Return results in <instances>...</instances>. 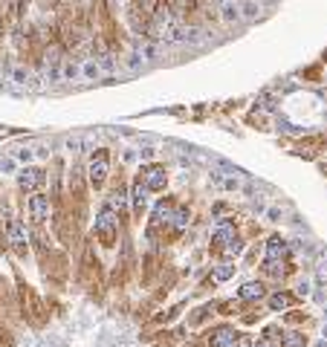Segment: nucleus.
I'll return each instance as SVG.
<instances>
[{
	"instance_id": "obj_1",
	"label": "nucleus",
	"mask_w": 327,
	"mask_h": 347,
	"mask_svg": "<svg viewBox=\"0 0 327 347\" xmlns=\"http://www.w3.org/2000/svg\"><path fill=\"white\" fill-rule=\"evenodd\" d=\"M96 234L107 246H113V237H116V220H113V205H102V211L96 217Z\"/></svg>"
},
{
	"instance_id": "obj_2",
	"label": "nucleus",
	"mask_w": 327,
	"mask_h": 347,
	"mask_svg": "<svg viewBox=\"0 0 327 347\" xmlns=\"http://www.w3.org/2000/svg\"><path fill=\"white\" fill-rule=\"evenodd\" d=\"M107 168H110L107 151H96V153H93V159H90V168H87L90 182H93L96 188H102V185H105V179H107Z\"/></svg>"
},
{
	"instance_id": "obj_3",
	"label": "nucleus",
	"mask_w": 327,
	"mask_h": 347,
	"mask_svg": "<svg viewBox=\"0 0 327 347\" xmlns=\"http://www.w3.org/2000/svg\"><path fill=\"white\" fill-rule=\"evenodd\" d=\"M44 179H46V174L41 168H23L20 171V177H18V182H20L23 191H35L38 185H44Z\"/></svg>"
},
{
	"instance_id": "obj_4",
	"label": "nucleus",
	"mask_w": 327,
	"mask_h": 347,
	"mask_svg": "<svg viewBox=\"0 0 327 347\" xmlns=\"http://www.w3.org/2000/svg\"><path fill=\"white\" fill-rule=\"evenodd\" d=\"M238 338L240 336L232 327H217V330H212V336H209V347H232Z\"/></svg>"
},
{
	"instance_id": "obj_5",
	"label": "nucleus",
	"mask_w": 327,
	"mask_h": 347,
	"mask_svg": "<svg viewBox=\"0 0 327 347\" xmlns=\"http://www.w3.org/2000/svg\"><path fill=\"white\" fill-rule=\"evenodd\" d=\"M29 214H32L35 223H46L49 220V200H46L44 194H35L29 200Z\"/></svg>"
},
{
	"instance_id": "obj_6",
	"label": "nucleus",
	"mask_w": 327,
	"mask_h": 347,
	"mask_svg": "<svg viewBox=\"0 0 327 347\" xmlns=\"http://www.w3.org/2000/svg\"><path fill=\"white\" fill-rule=\"evenodd\" d=\"M142 174H145V185H148L150 191H162V188H165V168L150 165V168H145Z\"/></svg>"
},
{
	"instance_id": "obj_7",
	"label": "nucleus",
	"mask_w": 327,
	"mask_h": 347,
	"mask_svg": "<svg viewBox=\"0 0 327 347\" xmlns=\"http://www.w3.org/2000/svg\"><path fill=\"white\" fill-rule=\"evenodd\" d=\"M148 191L150 188L148 185H142V179L133 185V191H131V200H133V211L136 214H142V208L148 205Z\"/></svg>"
},
{
	"instance_id": "obj_8",
	"label": "nucleus",
	"mask_w": 327,
	"mask_h": 347,
	"mask_svg": "<svg viewBox=\"0 0 327 347\" xmlns=\"http://www.w3.org/2000/svg\"><path fill=\"white\" fill-rule=\"evenodd\" d=\"M220 15H223L226 23H238V20H243V15H240V3H235V0H223Z\"/></svg>"
},
{
	"instance_id": "obj_9",
	"label": "nucleus",
	"mask_w": 327,
	"mask_h": 347,
	"mask_svg": "<svg viewBox=\"0 0 327 347\" xmlns=\"http://www.w3.org/2000/svg\"><path fill=\"white\" fill-rule=\"evenodd\" d=\"M240 301H258V298H264V286L258 284V281H249V284L240 286Z\"/></svg>"
},
{
	"instance_id": "obj_10",
	"label": "nucleus",
	"mask_w": 327,
	"mask_h": 347,
	"mask_svg": "<svg viewBox=\"0 0 327 347\" xmlns=\"http://www.w3.org/2000/svg\"><path fill=\"white\" fill-rule=\"evenodd\" d=\"M9 241L15 243L20 252L27 249V231H23V226H20L18 220H9Z\"/></svg>"
},
{
	"instance_id": "obj_11",
	"label": "nucleus",
	"mask_w": 327,
	"mask_h": 347,
	"mask_svg": "<svg viewBox=\"0 0 327 347\" xmlns=\"http://www.w3.org/2000/svg\"><path fill=\"white\" fill-rule=\"evenodd\" d=\"M284 255H287V243L281 237H272L266 243V260H284Z\"/></svg>"
},
{
	"instance_id": "obj_12",
	"label": "nucleus",
	"mask_w": 327,
	"mask_h": 347,
	"mask_svg": "<svg viewBox=\"0 0 327 347\" xmlns=\"http://www.w3.org/2000/svg\"><path fill=\"white\" fill-rule=\"evenodd\" d=\"M240 15H243V20H258L261 3H258V0H243V3H240Z\"/></svg>"
},
{
	"instance_id": "obj_13",
	"label": "nucleus",
	"mask_w": 327,
	"mask_h": 347,
	"mask_svg": "<svg viewBox=\"0 0 327 347\" xmlns=\"http://www.w3.org/2000/svg\"><path fill=\"white\" fill-rule=\"evenodd\" d=\"M281 347H307V336L298 333V330H290L287 336H284V344Z\"/></svg>"
},
{
	"instance_id": "obj_14",
	"label": "nucleus",
	"mask_w": 327,
	"mask_h": 347,
	"mask_svg": "<svg viewBox=\"0 0 327 347\" xmlns=\"http://www.w3.org/2000/svg\"><path fill=\"white\" fill-rule=\"evenodd\" d=\"M154 220H157V223H171V220H174V208H171L168 203H159L157 211H154Z\"/></svg>"
},
{
	"instance_id": "obj_15",
	"label": "nucleus",
	"mask_w": 327,
	"mask_h": 347,
	"mask_svg": "<svg viewBox=\"0 0 327 347\" xmlns=\"http://www.w3.org/2000/svg\"><path fill=\"white\" fill-rule=\"evenodd\" d=\"M81 75L87 81H98L102 78V67H98L96 61H84V67H81Z\"/></svg>"
},
{
	"instance_id": "obj_16",
	"label": "nucleus",
	"mask_w": 327,
	"mask_h": 347,
	"mask_svg": "<svg viewBox=\"0 0 327 347\" xmlns=\"http://www.w3.org/2000/svg\"><path fill=\"white\" fill-rule=\"evenodd\" d=\"M139 52H142V58H145V61H159V46L157 44H145Z\"/></svg>"
},
{
	"instance_id": "obj_17",
	"label": "nucleus",
	"mask_w": 327,
	"mask_h": 347,
	"mask_svg": "<svg viewBox=\"0 0 327 347\" xmlns=\"http://www.w3.org/2000/svg\"><path fill=\"white\" fill-rule=\"evenodd\" d=\"M12 81H15L18 87H27V84H29V72L23 70V67H15V70H12Z\"/></svg>"
},
{
	"instance_id": "obj_18",
	"label": "nucleus",
	"mask_w": 327,
	"mask_h": 347,
	"mask_svg": "<svg viewBox=\"0 0 327 347\" xmlns=\"http://www.w3.org/2000/svg\"><path fill=\"white\" fill-rule=\"evenodd\" d=\"M269 307H272V310H284V307H290V295H284V292L272 295V298H269Z\"/></svg>"
},
{
	"instance_id": "obj_19",
	"label": "nucleus",
	"mask_w": 327,
	"mask_h": 347,
	"mask_svg": "<svg viewBox=\"0 0 327 347\" xmlns=\"http://www.w3.org/2000/svg\"><path fill=\"white\" fill-rule=\"evenodd\" d=\"M142 64H145V58H142V52H139V49L128 55V70H133V72H136V70H142Z\"/></svg>"
},
{
	"instance_id": "obj_20",
	"label": "nucleus",
	"mask_w": 327,
	"mask_h": 347,
	"mask_svg": "<svg viewBox=\"0 0 327 347\" xmlns=\"http://www.w3.org/2000/svg\"><path fill=\"white\" fill-rule=\"evenodd\" d=\"M174 226H177V229H186L188 226V208H177V211H174Z\"/></svg>"
},
{
	"instance_id": "obj_21",
	"label": "nucleus",
	"mask_w": 327,
	"mask_h": 347,
	"mask_svg": "<svg viewBox=\"0 0 327 347\" xmlns=\"http://www.w3.org/2000/svg\"><path fill=\"white\" fill-rule=\"evenodd\" d=\"M264 272L266 275H272V278H278L281 275V260H264Z\"/></svg>"
},
{
	"instance_id": "obj_22",
	"label": "nucleus",
	"mask_w": 327,
	"mask_h": 347,
	"mask_svg": "<svg viewBox=\"0 0 327 347\" xmlns=\"http://www.w3.org/2000/svg\"><path fill=\"white\" fill-rule=\"evenodd\" d=\"M232 272H235V266H232V263H220L214 275H217V281H226V278H232Z\"/></svg>"
},
{
	"instance_id": "obj_23",
	"label": "nucleus",
	"mask_w": 327,
	"mask_h": 347,
	"mask_svg": "<svg viewBox=\"0 0 327 347\" xmlns=\"http://www.w3.org/2000/svg\"><path fill=\"white\" fill-rule=\"evenodd\" d=\"M61 75H64L67 81H76V78L81 75V72H79V67H72V64H67V67L61 70Z\"/></svg>"
},
{
	"instance_id": "obj_24",
	"label": "nucleus",
	"mask_w": 327,
	"mask_h": 347,
	"mask_svg": "<svg viewBox=\"0 0 327 347\" xmlns=\"http://www.w3.org/2000/svg\"><path fill=\"white\" fill-rule=\"evenodd\" d=\"M203 32H200V29H186V44H200V41H203Z\"/></svg>"
},
{
	"instance_id": "obj_25",
	"label": "nucleus",
	"mask_w": 327,
	"mask_h": 347,
	"mask_svg": "<svg viewBox=\"0 0 327 347\" xmlns=\"http://www.w3.org/2000/svg\"><path fill=\"white\" fill-rule=\"evenodd\" d=\"M0 171H3V174H12V171H15V162H12L9 156H0Z\"/></svg>"
},
{
	"instance_id": "obj_26",
	"label": "nucleus",
	"mask_w": 327,
	"mask_h": 347,
	"mask_svg": "<svg viewBox=\"0 0 327 347\" xmlns=\"http://www.w3.org/2000/svg\"><path fill=\"white\" fill-rule=\"evenodd\" d=\"M240 249H243V246H240V241H238V237H235V241H232L229 246H226V252H229V255H238Z\"/></svg>"
},
{
	"instance_id": "obj_27",
	"label": "nucleus",
	"mask_w": 327,
	"mask_h": 347,
	"mask_svg": "<svg viewBox=\"0 0 327 347\" xmlns=\"http://www.w3.org/2000/svg\"><path fill=\"white\" fill-rule=\"evenodd\" d=\"M98 67H102V70H113V67H116V61H113V58H110V55H105V58H102V64H98Z\"/></svg>"
},
{
	"instance_id": "obj_28",
	"label": "nucleus",
	"mask_w": 327,
	"mask_h": 347,
	"mask_svg": "<svg viewBox=\"0 0 327 347\" xmlns=\"http://www.w3.org/2000/svg\"><path fill=\"white\" fill-rule=\"evenodd\" d=\"M18 159H20V162H29V159H32V151H29V148H20V151H18Z\"/></svg>"
},
{
	"instance_id": "obj_29",
	"label": "nucleus",
	"mask_w": 327,
	"mask_h": 347,
	"mask_svg": "<svg viewBox=\"0 0 327 347\" xmlns=\"http://www.w3.org/2000/svg\"><path fill=\"white\" fill-rule=\"evenodd\" d=\"M295 292H298V295H307V292H310V281H301V284L295 286Z\"/></svg>"
},
{
	"instance_id": "obj_30",
	"label": "nucleus",
	"mask_w": 327,
	"mask_h": 347,
	"mask_svg": "<svg viewBox=\"0 0 327 347\" xmlns=\"http://www.w3.org/2000/svg\"><path fill=\"white\" fill-rule=\"evenodd\" d=\"M266 217H269V220H281V211H278V208H269V211H266Z\"/></svg>"
},
{
	"instance_id": "obj_31",
	"label": "nucleus",
	"mask_w": 327,
	"mask_h": 347,
	"mask_svg": "<svg viewBox=\"0 0 327 347\" xmlns=\"http://www.w3.org/2000/svg\"><path fill=\"white\" fill-rule=\"evenodd\" d=\"M154 156V148H142V159H150Z\"/></svg>"
},
{
	"instance_id": "obj_32",
	"label": "nucleus",
	"mask_w": 327,
	"mask_h": 347,
	"mask_svg": "<svg viewBox=\"0 0 327 347\" xmlns=\"http://www.w3.org/2000/svg\"><path fill=\"white\" fill-rule=\"evenodd\" d=\"M232 347H252V344H249L246 338H238V341H235V344H232Z\"/></svg>"
},
{
	"instance_id": "obj_33",
	"label": "nucleus",
	"mask_w": 327,
	"mask_h": 347,
	"mask_svg": "<svg viewBox=\"0 0 327 347\" xmlns=\"http://www.w3.org/2000/svg\"><path fill=\"white\" fill-rule=\"evenodd\" d=\"M255 347H272V341H269V338H264V341H258Z\"/></svg>"
},
{
	"instance_id": "obj_34",
	"label": "nucleus",
	"mask_w": 327,
	"mask_h": 347,
	"mask_svg": "<svg viewBox=\"0 0 327 347\" xmlns=\"http://www.w3.org/2000/svg\"><path fill=\"white\" fill-rule=\"evenodd\" d=\"M316 347H327V338H321V341H318V344Z\"/></svg>"
},
{
	"instance_id": "obj_35",
	"label": "nucleus",
	"mask_w": 327,
	"mask_h": 347,
	"mask_svg": "<svg viewBox=\"0 0 327 347\" xmlns=\"http://www.w3.org/2000/svg\"><path fill=\"white\" fill-rule=\"evenodd\" d=\"M321 336H324V338H327V324H324V330H321Z\"/></svg>"
},
{
	"instance_id": "obj_36",
	"label": "nucleus",
	"mask_w": 327,
	"mask_h": 347,
	"mask_svg": "<svg viewBox=\"0 0 327 347\" xmlns=\"http://www.w3.org/2000/svg\"><path fill=\"white\" fill-rule=\"evenodd\" d=\"M324 321H327V307H324Z\"/></svg>"
}]
</instances>
